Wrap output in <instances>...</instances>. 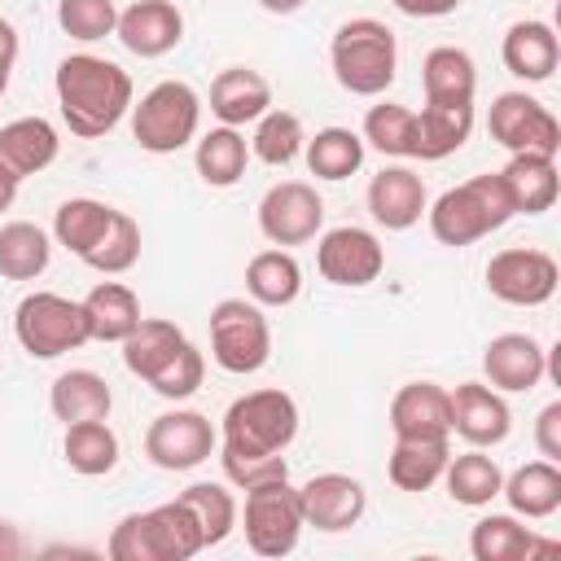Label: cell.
<instances>
[{
    "label": "cell",
    "instance_id": "11",
    "mask_svg": "<svg viewBox=\"0 0 561 561\" xmlns=\"http://www.w3.org/2000/svg\"><path fill=\"white\" fill-rule=\"evenodd\" d=\"M557 280H561L557 259L535 245H508L486 263V289L508 307H543L557 294Z\"/></svg>",
    "mask_w": 561,
    "mask_h": 561
},
{
    "label": "cell",
    "instance_id": "39",
    "mask_svg": "<svg viewBox=\"0 0 561 561\" xmlns=\"http://www.w3.org/2000/svg\"><path fill=\"white\" fill-rule=\"evenodd\" d=\"M302 153H307L311 175H320V180H346V175H355L364 167V136L351 131V127H320L302 145Z\"/></svg>",
    "mask_w": 561,
    "mask_h": 561
},
{
    "label": "cell",
    "instance_id": "35",
    "mask_svg": "<svg viewBox=\"0 0 561 561\" xmlns=\"http://www.w3.org/2000/svg\"><path fill=\"white\" fill-rule=\"evenodd\" d=\"M197 175L210 184V188H232L241 175H245V162H250V145L237 127H210L202 140H197Z\"/></svg>",
    "mask_w": 561,
    "mask_h": 561
},
{
    "label": "cell",
    "instance_id": "48",
    "mask_svg": "<svg viewBox=\"0 0 561 561\" xmlns=\"http://www.w3.org/2000/svg\"><path fill=\"white\" fill-rule=\"evenodd\" d=\"M390 4L408 18H447L460 9V0H390Z\"/></svg>",
    "mask_w": 561,
    "mask_h": 561
},
{
    "label": "cell",
    "instance_id": "6",
    "mask_svg": "<svg viewBox=\"0 0 561 561\" xmlns=\"http://www.w3.org/2000/svg\"><path fill=\"white\" fill-rule=\"evenodd\" d=\"M202 123V96L184 79L153 83L140 105H131V136L145 153H175L197 136Z\"/></svg>",
    "mask_w": 561,
    "mask_h": 561
},
{
    "label": "cell",
    "instance_id": "16",
    "mask_svg": "<svg viewBox=\"0 0 561 561\" xmlns=\"http://www.w3.org/2000/svg\"><path fill=\"white\" fill-rule=\"evenodd\" d=\"M298 504H302L307 526H316L324 535H337V530H351L364 517L368 491L351 473H316L298 486Z\"/></svg>",
    "mask_w": 561,
    "mask_h": 561
},
{
    "label": "cell",
    "instance_id": "28",
    "mask_svg": "<svg viewBox=\"0 0 561 561\" xmlns=\"http://www.w3.org/2000/svg\"><path fill=\"white\" fill-rule=\"evenodd\" d=\"M500 495L508 500V508L517 517H530V522H543L561 508V469L557 460H530L522 469H513L500 486Z\"/></svg>",
    "mask_w": 561,
    "mask_h": 561
},
{
    "label": "cell",
    "instance_id": "46",
    "mask_svg": "<svg viewBox=\"0 0 561 561\" xmlns=\"http://www.w3.org/2000/svg\"><path fill=\"white\" fill-rule=\"evenodd\" d=\"M219 451V465H224V478L232 482V486H259V482H267V478H289V465H285V456H250V451H224V447H215Z\"/></svg>",
    "mask_w": 561,
    "mask_h": 561
},
{
    "label": "cell",
    "instance_id": "41",
    "mask_svg": "<svg viewBox=\"0 0 561 561\" xmlns=\"http://www.w3.org/2000/svg\"><path fill=\"white\" fill-rule=\"evenodd\" d=\"M307 145L302 118L294 110H267L254 118V136H250V153L267 167H289Z\"/></svg>",
    "mask_w": 561,
    "mask_h": 561
},
{
    "label": "cell",
    "instance_id": "21",
    "mask_svg": "<svg viewBox=\"0 0 561 561\" xmlns=\"http://www.w3.org/2000/svg\"><path fill=\"white\" fill-rule=\"evenodd\" d=\"M500 57L508 66V75L526 79V83H543L552 79L557 61H561V39L548 22L539 18H522L504 31V44H500Z\"/></svg>",
    "mask_w": 561,
    "mask_h": 561
},
{
    "label": "cell",
    "instance_id": "36",
    "mask_svg": "<svg viewBox=\"0 0 561 561\" xmlns=\"http://www.w3.org/2000/svg\"><path fill=\"white\" fill-rule=\"evenodd\" d=\"M110 219H114V206H105V202H96V197H70V202H61L57 215H53V237H57V245H66L75 259H83V254L105 237Z\"/></svg>",
    "mask_w": 561,
    "mask_h": 561
},
{
    "label": "cell",
    "instance_id": "47",
    "mask_svg": "<svg viewBox=\"0 0 561 561\" xmlns=\"http://www.w3.org/2000/svg\"><path fill=\"white\" fill-rule=\"evenodd\" d=\"M535 447L543 460H561V399H552L535 416Z\"/></svg>",
    "mask_w": 561,
    "mask_h": 561
},
{
    "label": "cell",
    "instance_id": "9",
    "mask_svg": "<svg viewBox=\"0 0 561 561\" xmlns=\"http://www.w3.org/2000/svg\"><path fill=\"white\" fill-rule=\"evenodd\" d=\"M241 530L250 552L259 557H289L298 548L302 535V504H298V486H289V478H267L259 486H245V513H241Z\"/></svg>",
    "mask_w": 561,
    "mask_h": 561
},
{
    "label": "cell",
    "instance_id": "51",
    "mask_svg": "<svg viewBox=\"0 0 561 561\" xmlns=\"http://www.w3.org/2000/svg\"><path fill=\"white\" fill-rule=\"evenodd\" d=\"M18 184H22V180H18V175H13V171L0 162V210H9V206H13V197H18Z\"/></svg>",
    "mask_w": 561,
    "mask_h": 561
},
{
    "label": "cell",
    "instance_id": "33",
    "mask_svg": "<svg viewBox=\"0 0 561 561\" xmlns=\"http://www.w3.org/2000/svg\"><path fill=\"white\" fill-rule=\"evenodd\" d=\"M184 342H188V337H184L180 324L140 316V324H136L118 346H123V364H127V373L140 377V381H149V377H153V373H158Z\"/></svg>",
    "mask_w": 561,
    "mask_h": 561
},
{
    "label": "cell",
    "instance_id": "42",
    "mask_svg": "<svg viewBox=\"0 0 561 561\" xmlns=\"http://www.w3.org/2000/svg\"><path fill=\"white\" fill-rule=\"evenodd\" d=\"M364 145L386 158H416V110L381 101L364 114Z\"/></svg>",
    "mask_w": 561,
    "mask_h": 561
},
{
    "label": "cell",
    "instance_id": "12",
    "mask_svg": "<svg viewBox=\"0 0 561 561\" xmlns=\"http://www.w3.org/2000/svg\"><path fill=\"white\" fill-rule=\"evenodd\" d=\"M215 447H219V434H215L210 416L188 412V408L162 412V416H153L149 430H145V456H149L158 469H167V473L197 469L202 460H210Z\"/></svg>",
    "mask_w": 561,
    "mask_h": 561
},
{
    "label": "cell",
    "instance_id": "15",
    "mask_svg": "<svg viewBox=\"0 0 561 561\" xmlns=\"http://www.w3.org/2000/svg\"><path fill=\"white\" fill-rule=\"evenodd\" d=\"M447 403H451V434H460L469 447H500L513 430V412L504 394L486 381H460L456 390H447Z\"/></svg>",
    "mask_w": 561,
    "mask_h": 561
},
{
    "label": "cell",
    "instance_id": "20",
    "mask_svg": "<svg viewBox=\"0 0 561 561\" xmlns=\"http://www.w3.org/2000/svg\"><path fill=\"white\" fill-rule=\"evenodd\" d=\"M425 206H430V197L412 167H381L368 180V215L390 232L412 228L425 215Z\"/></svg>",
    "mask_w": 561,
    "mask_h": 561
},
{
    "label": "cell",
    "instance_id": "50",
    "mask_svg": "<svg viewBox=\"0 0 561 561\" xmlns=\"http://www.w3.org/2000/svg\"><path fill=\"white\" fill-rule=\"evenodd\" d=\"M22 552H26V543H22L18 526L0 522V561H9V557H22Z\"/></svg>",
    "mask_w": 561,
    "mask_h": 561
},
{
    "label": "cell",
    "instance_id": "2",
    "mask_svg": "<svg viewBox=\"0 0 561 561\" xmlns=\"http://www.w3.org/2000/svg\"><path fill=\"white\" fill-rule=\"evenodd\" d=\"M425 210H430L434 241L460 250V245H473L486 232L504 228L513 219V197H508L500 171H486V175H469L465 184L438 193V202Z\"/></svg>",
    "mask_w": 561,
    "mask_h": 561
},
{
    "label": "cell",
    "instance_id": "53",
    "mask_svg": "<svg viewBox=\"0 0 561 561\" xmlns=\"http://www.w3.org/2000/svg\"><path fill=\"white\" fill-rule=\"evenodd\" d=\"M4 88H9V83H4V79H0V96H4Z\"/></svg>",
    "mask_w": 561,
    "mask_h": 561
},
{
    "label": "cell",
    "instance_id": "52",
    "mask_svg": "<svg viewBox=\"0 0 561 561\" xmlns=\"http://www.w3.org/2000/svg\"><path fill=\"white\" fill-rule=\"evenodd\" d=\"M259 4H263L267 13H276V18H285V13H298L307 0H259Z\"/></svg>",
    "mask_w": 561,
    "mask_h": 561
},
{
    "label": "cell",
    "instance_id": "25",
    "mask_svg": "<svg viewBox=\"0 0 561 561\" xmlns=\"http://www.w3.org/2000/svg\"><path fill=\"white\" fill-rule=\"evenodd\" d=\"M500 180L513 197V215H543V210H552V202L561 193L557 158H543V153H513L508 167L500 171Z\"/></svg>",
    "mask_w": 561,
    "mask_h": 561
},
{
    "label": "cell",
    "instance_id": "4",
    "mask_svg": "<svg viewBox=\"0 0 561 561\" xmlns=\"http://www.w3.org/2000/svg\"><path fill=\"white\" fill-rule=\"evenodd\" d=\"M105 552L114 561H188L202 552V530L175 495V500L153 504L145 513H127L110 530Z\"/></svg>",
    "mask_w": 561,
    "mask_h": 561
},
{
    "label": "cell",
    "instance_id": "13",
    "mask_svg": "<svg viewBox=\"0 0 561 561\" xmlns=\"http://www.w3.org/2000/svg\"><path fill=\"white\" fill-rule=\"evenodd\" d=\"M324 228V202L307 180H280L259 202V232L272 245H307Z\"/></svg>",
    "mask_w": 561,
    "mask_h": 561
},
{
    "label": "cell",
    "instance_id": "49",
    "mask_svg": "<svg viewBox=\"0 0 561 561\" xmlns=\"http://www.w3.org/2000/svg\"><path fill=\"white\" fill-rule=\"evenodd\" d=\"M13 61H18V26L9 18H0V79L4 83L13 75Z\"/></svg>",
    "mask_w": 561,
    "mask_h": 561
},
{
    "label": "cell",
    "instance_id": "10",
    "mask_svg": "<svg viewBox=\"0 0 561 561\" xmlns=\"http://www.w3.org/2000/svg\"><path fill=\"white\" fill-rule=\"evenodd\" d=\"M486 131L508 153H543V158H557V149H561V123L552 118V110L543 101H535L526 92H500L491 101Z\"/></svg>",
    "mask_w": 561,
    "mask_h": 561
},
{
    "label": "cell",
    "instance_id": "22",
    "mask_svg": "<svg viewBox=\"0 0 561 561\" xmlns=\"http://www.w3.org/2000/svg\"><path fill=\"white\" fill-rule=\"evenodd\" d=\"M272 110V83L250 66H228L210 83V114L224 127H245Z\"/></svg>",
    "mask_w": 561,
    "mask_h": 561
},
{
    "label": "cell",
    "instance_id": "44",
    "mask_svg": "<svg viewBox=\"0 0 561 561\" xmlns=\"http://www.w3.org/2000/svg\"><path fill=\"white\" fill-rule=\"evenodd\" d=\"M57 26L79 44H96L114 35L118 4L114 0H57Z\"/></svg>",
    "mask_w": 561,
    "mask_h": 561
},
{
    "label": "cell",
    "instance_id": "8",
    "mask_svg": "<svg viewBox=\"0 0 561 561\" xmlns=\"http://www.w3.org/2000/svg\"><path fill=\"white\" fill-rule=\"evenodd\" d=\"M210 359L232 377H250L272 359V329L254 298H219L210 307Z\"/></svg>",
    "mask_w": 561,
    "mask_h": 561
},
{
    "label": "cell",
    "instance_id": "1",
    "mask_svg": "<svg viewBox=\"0 0 561 561\" xmlns=\"http://www.w3.org/2000/svg\"><path fill=\"white\" fill-rule=\"evenodd\" d=\"M57 88V110L61 123L70 127V136L79 140H96L105 131H114L123 123V114L131 110V75L96 53H70L57 61L53 75Z\"/></svg>",
    "mask_w": 561,
    "mask_h": 561
},
{
    "label": "cell",
    "instance_id": "27",
    "mask_svg": "<svg viewBox=\"0 0 561 561\" xmlns=\"http://www.w3.org/2000/svg\"><path fill=\"white\" fill-rule=\"evenodd\" d=\"M48 408L61 425H75V421H110V408H114V394L105 386L101 373L92 368H70L53 381L48 390Z\"/></svg>",
    "mask_w": 561,
    "mask_h": 561
},
{
    "label": "cell",
    "instance_id": "7",
    "mask_svg": "<svg viewBox=\"0 0 561 561\" xmlns=\"http://www.w3.org/2000/svg\"><path fill=\"white\" fill-rule=\"evenodd\" d=\"M13 333H18V346L31 359H57V355L79 351L83 342H92L83 302L66 298V294H53V289H35L18 302Z\"/></svg>",
    "mask_w": 561,
    "mask_h": 561
},
{
    "label": "cell",
    "instance_id": "38",
    "mask_svg": "<svg viewBox=\"0 0 561 561\" xmlns=\"http://www.w3.org/2000/svg\"><path fill=\"white\" fill-rule=\"evenodd\" d=\"M48 254H53V245L39 224L13 219L0 228V276L4 280H35L48 267Z\"/></svg>",
    "mask_w": 561,
    "mask_h": 561
},
{
    "label": "cell",
    "instance_id": "37",
    "mask_svg": "<svg viewBox=\"0 0 561 561\" xmlns=\"http://www.w3.org/2000/svg\"><path fill=\"white\" fill-rule=\"evenodd\" d=\"M61 451H66V465L75 473L101 478L118 465V434L105 421H75V425H66Z\"/></svg>",
    "mask_w": 561,
    "mask_h": 561
},
{
    "label": "cell",
    "instance_id": "18",
    "mask_svg": "<svg viewBox=\"0 0 561 561\" xmlns=\"http://www.w3.org/2000/svg\"><path fill=\"white\" fill-rule=\"evenodd\" d=\"M114 35L136 57H167L184 39V13L171 0H131L118 13Z\"/></svg>",
    "mask_w": 561,
    "mask_h": 561
},
{
    "label": "cell",
    "instance_id": "40",
    "mask_svg": "<svg viewBox=\"0 0 561 561\" xmlns=\"http://www.w3.org/2000/svg\"><path fill=\"white\" fill-rule=\"evenodd\" d=\"M180 504L193 513V522L202 530V548L224 543L237 526V500L224 482H193V486L180 491Z\"/></svg>",
    "mask_w": 561,
    "mask_h": 561
},
{
    "label": "cell",
    "instance_id": "3",
    "mask_svg": "<svg viewBox=\"0 0 561 561\" xmlns=\"http://www.w3.org/2000/svg\"><path fill=\"white\" fill-rule=\"evenodd\" d=\"M329 66H333V79L351 96H381L394 83V70H399L394 31L377 18L342 22L333 31V44H329Z\"/></svg>",
    "mask_w": 561,
    "mask_h": 561
},
{
    "label": "cell",
    "instance_id": "43",
    "mask_svg": "<svg viewBox=\"0 0 561 561\" xmlns=\"http://www.w3.org/2000/svg\"><path fill=\"white\" fill-rule=\"evenodd\" d=\"M136 259H140V224L127 210H114L105 237L83 254V263L101 276H123L136 267Z\"/></svg>",
    "mask_w": 561,
    "mask_h": 561
},
{
    "label": "cell",
    "instance_id": "30",
    "mask_svg": "<svg viewBox=\"0 0 561 561\" xmlns=\"http://www.w3.org/2000/svg\"><path fill=\"white\" fill-rule=\"evenodd\" d=\"M245 294L259 307H289L302 294V267L289 250H259L245 263Z\"/></svg>",
    "mask_w": 561,
    "mask_h": 561
},
{
    "label": "cell",
    "instance_id": "34",
    "mask_svg": "<svg viewBox=\"0 0 561 561\" xmlns=\"http://www.w3.org/2000/svg\"><path fill=\"white\" fill-rule=\"evenodd\" d=\"M443 482H447V495H451L456 504H465V508H486V504L500 495V486H504V469H500L482 447H469V451H460V456L447 460Z\"/></svg>",
    "mask_w": 561,
    "mask_h": 561
},
{
    "label": "cell",
    "instance_id": "17",
    "mask_svg": "<svg viewBox=\"0 0 561 561\" xmlns=\"http://www.w3.org/2000/svg\"><path fill=\"white\" fill-rule=\"evenodd\" d=\"M482 373L500 394L535 390L548 373V346H539L530 333H495L482 351Z\"/></svg>",
    "mask_w": 561,
    "mask_h": 561
},
{
    "label": "cell",
    "instance_id": "14",
    "mask_svg": "<svg viewBox=\"0 0 561 561\" xmlns=\"http://www.w3.org/2000/svg\"><path fill=\"white\" fill-rule=\"evenodd\" d=\"M316 267L329 285H342V289H364L381 276L386 267V250L381 241L359 228V224H342V228H329L316 245Z\"/></svg>",
    "mask_w": 561,
    "mask_h": 561
},
{
    "label": "cell",
    "instance_id": "29",
    "mask_svg": "<svg viewBox=\"0 0 561 561\" xmlns=\"http://www.w3.org/2000/svg\"><path fill=\"white\" fill-rule=\"evenodd\" d=\"M83 316H88V337L92 342H123L140 324V298L123 280H101V285L88 289Z\"/></svg>",
    "mask_w": 561,
    "mask_h": 561
},
{
    "label": "cell",
    "instance_id": "31",
    "mask_svg": "<svg viewBox=\"0 0 561 561\" xmlns=\"http://www.w3.org/2000/svg\"><path fill=\"white\" fill-rule=\"evenodd\" d=\"M451 460L447 438H394V451L386 460V473L399 491H430Z\"/></svg>",
    "mask_w": 561,
    "mask_h": 561
},
{
    "label": "cell",
    "instance_id": "24",
    "mask_svg": "<svg viewBox=\"0 0 561 561\" xmlns=\"http://www.w3.org/2000/svg\"><path fill=\"white\" fill-rule=\"evenodd\" d=\"M469 552L473 561H530L539 552H557V543L522 526L517 513H486L469 535Z\"/></svg>",
    "mask_w": 561,
    "mask_h": 561
},
{
    "label": "cell",
    "instance_id": "5",
    "mask_svg": "<svg viewBox=\"0 0 561 561\" xmlns=\"http://www.w3.org/2000/svg\"><path fill=\"white\" fill-rule=\"evenodd\" d=\"M294 438H298V403H294V394H285L276 386L232 399L224 421H219V447L224 451L285 456V447Z\"/></svg>",
    "mask_w": 561,
    "mask_h": 561
},
{
    "label": "cell",
    "instance_id": "45",
    "mask_svg": "<svg viewBox=\"0 0 561 561\" xmlns=\"http://www.w3.org/2000/svg\"><path fill=\"white\" fill-rule=\"evenodd\" d=\"M202 377H206V359H202V351H197L193 342H184V346L149 377V386H153V394L180 403V399H193V394H197Z\"/></svg>",
    "mask_w": 561,
    "mask_h": 561
},
{
    "label": "cell",
    "instance_id": "23",
    "mask_svg": "<svg viewBox=\"0 0 561 561\" xmlns=\"http://www.w3.org/2000/svg\"><path fill=\"white\" fill-rule=\"evenodd\" d=\"M61 153V136L48 118L39 114H26V118H13L0 127V162L26 180V175H39L44 167H53Z\"/></svg>",
    "mask_w": 561,
    "mask_h": 561
},
{
    "label": "cell",
    "instance_id": "32",
    "mask_svg": "<svg viewBox=\"0 0 561 561\" xmlns=\"http://www.w3.org/2000/svg\"><path fill=\"white\" fill-rule=\"evenodd\" d=\"M473 131V105H438L425 101L416 114V158L425 162H443L447 153H456Z\"/></svg>",
    "mask_w": 561,
    "mask_h": 561
},
{
    "label": "cell",
    "instance_id": "19",
    "mask_svg": "<svg viewBox=\"0 0 561 561\" xmlns=\"http://www.w3.org/2000/svg\"><path fill=\"white\" fill-rule=\"evenodd\" d=\"M394 438H451V403L438 381H408L390 399Z\"/></svg>",
    "mask_w": 561,
    "mask_h": 561
},
{
    "label": "cell",
    "instance_id": "26",
    "mask_svg": "<svg viewBox=\"0 0 561 561\" xmlns=\"http://www.w3.org/2000/svg\"><path fill=\"white\" fill-rule=\"evenodd\" d=\"M421 88H425V101H438V105H473V92H478V70H473V57L456 44H438L425 53L421 61Z\"/></svg>",
    "mask_w": 561,
    "mask_h": 561
}]
</instances>
